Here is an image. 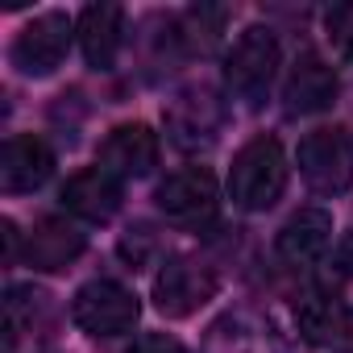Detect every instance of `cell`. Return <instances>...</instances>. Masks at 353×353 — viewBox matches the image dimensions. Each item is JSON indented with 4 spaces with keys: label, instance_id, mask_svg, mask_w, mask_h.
Returning <instances> with one entry per match:
<instances>
[{
    "label": "cell",
    "instance_id": "obj_3",
    "mask_svg": "<svg viewBox=\"0 0 353 353\" xmlns=\"http://www.w3.org/2000/svg\"><path fill=\"white\" fill-rule=\"evenodd\" d=\"M71 38H75V21L63 13V9H46L38 13L34 21L21 26V34L13 38V67L30 79H46L63 67L67 50H71Z\"/></svg>",
    "mask_w": 353,
    "mask_h": 353
},
{
    "label": "cell",
    "instance_id": "obj_14",
    "mask_svg": "<svg viewBox=\"0 0 353 353\" xmlns=\"http://www.w3.org/2000/svg\"><path fill=\"white\" fill-rule=\"evenodd\" d=\"M332 245V216L324 208H299L274 237V254L287 266H316Z\"/></svg>",
    "mask_w": 353,
    "mask_h": 353
},
{
    "label": "cell",
    "instance_id": "obj_15",
    "mask_svg": "<svg viewBox=\"0 0 353 353\" xmlns=\"http://www.w3.org/2000/svg\"><path fill=\"white\" fill-rule=\"evenodd\" d=\"M83 250H88V237L63 216H42L26 237V262L34 270H46V274L67 270Z\"/></svg>",
    "mask_w": 353,
    "mask_h": 353
},
{
    "label": "cell",
    "instance_id": "obj_23",
    "mask_svg": "<svg viewBox=\"0 0 353 353\" xmlns=\"http://www.w3.org/2000/svg\"><path fill=\"white\" fill-rule=\"evenodd\" d=\"M336 258H341V270H345V274H353V229L345 233V241H341Z\"/></svg>",
    "mask_w": 353,
    "mask_h": 353
},
{
    "label": "cell",
    "instance_id": "obj_4",
    "mask_svg": "<svg viewBox=\"0 0 353 353\" xmlns=\"http://www.w3.org/2000/svg\"><path fill=\"white\" fill-rule=\"evenodd\" d=\"M137 316H141L137 295L125 283H117V279H92L71 299V320L88 336H121V332H133Z\"/></svg>",
    "mask_w": 353,
    "mask_h": 353
},
{
    "label": "cell",
    "instance_id": "obj_5",
    "mask_svg": "<svg viewBox=\"0 0 353 353\" xmlns=\"http://www.w3.org/2000/svg\"><path fill=\"white\" fill-rule=\"evenodd\" d=\"M299 174L307 179L312 192L320 196H341L353 188V141L345 129H312L299 150H295Z\"/></svg>",
    "mask_w": 353,
    "mask_h": 353
},
{
    "label": "cell",
    "instance_id": "obj_9",
    "mask_svg": "<svg viewBox=\"0 0 353 353\" xmlns=\"http://www.w3.org/2000/svg\"><path fill=\"white\" fill-rule=\"evenodd\" d=\"M59 200H63V208H67L71 216L92 221V225H104V221H112V216L121 212L125 183L117 179L112 170H104V166L96 162V166H83V170L71 174V179L63 183V192H59Z\"/></svg>",
    "mask_w": 353,
    "mask_h": 353
},
{
    "label": "cell",
    "instance_id": "obj_20",
    "mask_svg": "<svg viewBox=\"0 0 353 353\" xmlns=\"http://www.w3.org/2000/svg\"><path fill=\"white\" fill-rule=\"evenodd\" d=\"M150 250H154V233H150L145 225H137V229H129V237L121 241V254H125V258H129L133 266H141Z\"/></svg>",
    "mask_w": 353,
    "mask_h": 353
},
{
    "label": "cell",
    "instance_id": "obj_22",
    "mask_svg": "<svg viewBox=\"0 0 353 353\" xmlns=\"http://www.w3.org/2000/svg\"><path fill=\"white\" fill-rule=\"evenodd\" d=\"M328 353H353V307L345 312V324H341V332H336V341L328 345Z\"/></svg>",
    "mask_w": 353,
    "mask_h": 353
},
{
    "label": "cell",
    "instance_id": "obj_11",
    "mask_svg": "<svg viewBox=\"0 0 353 353\" xmlns=\"http://www.w3.org/2000/svg\"><path fill=\"white\" fill-rule=\"evenodd\" d=\"M158 133L141 121H129V125H117L104 141H100V166L112 170L117 179H145V174L158 166Z\"/></svg>",
    "mask_w": 353,
    "mask_h": 353
},
{
    "label": "cell",
    "instance_id": "obj_1",
    "mask_svg": "<svg viewBox=\"0 0 353 353\" xmlns=\"http://www.w3.org/2000/svg\"><path fill=\"white\" fill-rule=\"evenodd\" d=\"M287 192V158L274 137H254L233 154L229 166V200L245 212H266Z\"/></svg>",
    "mask_w": 353,
    "mask_h": 353
},
{
    "label": "cell",
    "instance_id": "obj_16",
    "mask_svg": "<svg viewBox=\"0 0 353 353\" xmlns=\"http://www.w3.org/2000/svg\"><path fill=\"white\" fill-rule=\"evenodd\" d=\"M345 303L341 299H332L328 291H307V295H299V303H295V328L303 332V341H312V345H332L336 341V332H341V324H345Z\"/></svg>",
    "mask_w": 353,
    "mask_h": 353
},
{
    "label": "cell",
    "instance_id": "obj_18",
    "mask_svg": "<svg viewBox=\"0 0 353 353\" xmlns=\"http://www.w3.org/2000/svg\"><path fill=\"white\" fill-rule=\"evenodd\" d=\"M225 21H229V9H208V5L192 9V13H188V38H192V46L208 50V46L221 38V26H225Z\"/></svg>",
    "mask_w": 353,
    "mask_h": 353
},
{
    "label": "cell",
    "instance_id": "obj_12",
    "mask_svg": "<svg viewBox=\"0 0 353 353\" xmlns=\"http://www.w3.org/2000/svg\"><path fill=\"white\" fill-rule=\"evenodd\" d=\"M332 100H336V71L316 50H303L295 59V67L287 71L283 112L287 117H316V112L332 108Z\"/></svg>",
    "mask_w": 353,
    "mask_h": 353
},
{
    "label": "cell",
    "instance_id": "obj_17",
    "mask_svg": "<svg viewBox=\"0 0 353 353\" xmlns=\"http://www.w3.org/2000/svg\"><path fill=\"white\" fill-rule=\"evenodd\" d=\"M208 353H270V336L250 316H225L208 336Z\"/></svg>",
    "mask_w": 353,
    "mask_h": 353
},
{
    "label": "cell",
    "instance_id": "obj_21",
    "mask_svg": "<svg viewBox=\"0 0 353 353\" xmlns=\"http://www.w3.org/2000/svg\"><path fill=\"white\" fill-rule=\"evenodd\" d=\"M125 353H188L174 336H166V332H145V336H137Z\"/></svg>",
    "mask_w": 353,
    "mask_h": 353
},
{
    "label": "cell",
    "instance_id": "obj_8",
    "mask_svg": "<svg viewBox=\"0 0 353 353\" xmlns=\"http://www.w3.org/2000/svg\"><path fill=\"white\" fill-rule=\"evenodd\" d=\"M166 129L183 150L212 145L221 137V129H225V104L216 100L212 88H188L166 108Z\"/></svg>",
    "mask_w": 353,
    "mask_h": 353
},
{
    "label": "cell",
    "instance_id": "obj_19",
    "mask_svg": "<svg viewBox=\"0 0 353 353\" xmlns=\"http://www.w3.org/2000/svg\"><path fill=\"white\" fill-rule=\"evenodd\" d=\"M324 34L336 46V54L353 59V0H349V5H332L324 13Z\"/></svg>",
    "mask_w": 353,
    "mask_h": 353
},
{
    "label": "cell",
    "instance_id": "obj_7",
    "mask_svg": "<svg viewBox=\"0 0 353 353\" xmlns=\"http://www.w3.org/2000/svg\"><path fill=\"white\" fill-rule=\"evenodd\" d=\"M158 200V212L174 225H188V229H200L216 216V204H221V192H216V174L208 166H183V170H170L166 179L158 183L154 192Z\"/></svg>",
    "mask_w": 353,
    "mask_h": 353
},
{
    "label": "cell",
    "instance_id": "obj_13",
    "mask_svg": "<svg viewBox=\"0 0 353 353\" xmlns=\"http://www.w3.org/2000/svg\"><path fill=\"white\" fill-rule=\"evenodd\" d=\"M75 38L92 71H112L125 46V9L121 5H88L75 21Z\"/></svg>",
    "mask_w": 353,
    "mask_h": 353
},
{
    "label": "cell",
    "instance_id": "obj_2",
    "mask_svg": "<svg viewBox=\"0 0 353 353\" xmlns=\"http://www.w3.org/2000/svg\"><path fill=\"white\" fill-rule=\"evenodd\" d=\"M279 63H283V50H279L274 30H266V26L241 30V38L225 54V92H229V100H237L241 108H262V100L274 88Z\"/></svg>",
    "mask_w": 353,
    "mask_h": 353
},
{
    "label": "cell",
    "instance_id": "obj_10",
    "mask_svg": "<svg viewBox=\"0 0 353 353\" xmlns=\"http://www.w3.org/2000/svg\"><path fill=\"white\" fill-rule=\"evenodd\" d=\"M54 174V150L38 133H13L0 150V192L5 196H26L38 192Z\"/></svg>",
    "mask_w": 353,
    "mask_h": 353
},
{
    "label": "cell",
    "instance_id": "obj_6",
    "mask_svg": "<svg viewBox=\"0 0 353 353\" xmlns=\"http://www.w3.org/2000/svg\"><path fill=\"white\" fill-rule=\"evenodd\" d=\"M216 270L200 258H170L158 279H154V307L166 320H188L196 316L208 299H216Z\"/></svg>",
    "mask_w": 353,
    "mask_h": 353
}]
</instances>
